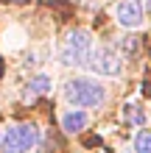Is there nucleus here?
Listing matches in <instances>:
<instances>
[{
    "mask_svg": "<svg viewBox=\"0 0 151 153\" xmlns=\"http://www.w3.org/2000/svg\"><path fill=\"white\" fill-rule=\"evenodd\" d=\"M65 97L76 109H98L106 100V86L92 78H70L65 84Z\"/></svg>",
    "mask_w": 151,
    "mask_h": 153,
    "instance_id": "f257e3e1",
    "label": "nucleus"
},
{
    "mask_svg": "<svg viewBox=\"0 0 151 153\" xmlns=\"http://www.w3.org/2000/svg\"><path fill=\"white\" fill-rule=\"evenodd\" d=\"M92 56V33L87 28H76L67 33L62 45V64L65 67H81Z\"/></svg>",
    "mask_w": 151,
    "mask_h": 153,
    "instance_id": "f03ea898",
    "label": "nucleus"
},
{
    "mask_svg": "<svg viewBox=\"0 0 151 153\" xmlns=\"http://www.w3.org/2000/svg\"><path fill=\"white\" fill-rule=\"evenodd\" d=\"M39 142V128L34 123H17L3 134V145L0 150L3 153H28L37 148Z\"/></svg>",
    "mask_w": 151,
    "mask_h": 153,
    "instance_id": "7ed1b4c3",
    "label": "nucleus"
},
{
    "mask_svg": "<svg viewBox=\"0 0 151 153\" xmlns=\"http://www.w3.org/2000/svg\"><path fill=\"white\" fill-rule=\"evenodd\" d=\"M87 67H90L95 75L115 78V75H120V70H123V59H120L112 48H98V50H92V56H90V61H87Z\"/></svg>",
    "mask_w": 151,
    "mask_h": 153,
    "instance_id": "20e7f679",
    "label": "nucleus"
},
{
    "mask_svg": "<svg viewBox=\"0 0 151 153\" xmlns=\"http://www.w3.org/2000/svg\"><path fill=\"white\" fill-rule=\"evenodd\" d=\"M115 20L123 28H140L143 25V6H140V0H120L115 6Z\"/></svg>",
    "mask_w": 151,
    "mask_h": 153,
    "instance_id": "39448f33",
    "label": "nucleus"
},
{
    "mask_svg": "<svg viewBox=\"0 0 151 153\" xmlns=\"http://www.w3.org/2000/svg\"><path fill=\"white\" fill-rule=\"evenodd\" d=\"M87 123H90V117H87L84 109H70L62 114V128H65L67 134H78L87 128Z\"/></svg>",
    "mask_w": 151,
    "mask_h": 153,
    "instance_id": "423d86ee",
    "label": "nucleus"
},
{
    "mask_svg": "<svg viewBox=\"0 0 151 153\" xmlns=\"http://www.w3.org/2000/svg\"><path fill=\"white\" fill-rule=\"evenodd\" d=\"M50 89H53V78L45 75V73L34 75V78L28 81V95H31V97H37V95H48Z\"/></svg>",
    "mask_w": 151,
    "mask_h": 153,
    "instance_id": "0eeeda50",
    "label": "nucleus"
},
{
    "mask_svg": "<svg viewBox=\"0 0 151 153\" xmlns=\"http://www.w3.org/2000/svg\"><path fill=\"white\" fill-rule=\"evenodd\" d=\"M134 150L137 153H151V131H137V137H134Z\"/></svg>",
    "mask_w": 151,
    "mask_h": 153,
    "instance_id": "6e6552de",
    "label": "nucleus"
},
{
    "mask_svg": "<svg viewBox=\"0 0 151 153\" xmlns=\"http://www.w3.org/2000/svg\"><path fill=\"white\" fill-rule=\"evenodd\" d=\"M129 117H131L134 125H146V111L143 109H131V103H129Z\"/></svg>",
    "mask_w": 151,
    "mask_h": 153,
    "instance_id": "1a4fd4ad",
    "label": "nucleus"
},
{
    "mask_svg": "<svg viewBox=\"0 0 151 153\" xmlns=\"http://www.w3.org/2000/svg\"><path fill=\"white\" fill-rule=\"evenodd\" d=\"M146 8H148V11H151V0H146Z\"/></svg>",
    "mask_w": 151,
    "mask_h": 153,
    "instance_id": "9d476101",
    "label": "nucleus"
},
{
    "mask_svg": "<svg viewBox=\"0 0 151 153\" xmlns=\"http://www.w3.org/2000/svg\"><path fill=\"white\" fill-rule=\"evenodd\" d=\"M0 145H3V134H0Z\"/></svg>",
    "mask_w": 151,
    "mask_h": 153,
    "instance_id": "9b49d317",
    "label": "nucleus"
},
{
    "mask_svg": "<svg viewBox=\"0 0 151 153\" xmlns=\"http://www.w3.org/2000/svg\"><path fill=\"white\" fill-rule=\"evenodd\" d=\"M14 3H23V0H14Z\"/></svg>",
    "mask_w": 151,
    "mask_h": 153,
    "instance_id": "f8f14e48",
    "label": "nucleus"
}]
</instances>
